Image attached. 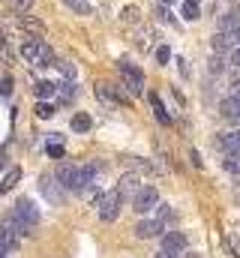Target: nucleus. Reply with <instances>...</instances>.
<instances>
[{
  "label": "nucleus",
  "mask_w": 240,
  "mask_h": 258,
  "mask_svg": "<svg viewBox=\"0 0 240 258\" xmlns=\"http://www.w3.org/2000/svg\"><path fill=\"white\" fill-rule=\"evenodd\" d=\"M12 216L27 228V234H33V231H36V225H39V210L33 207V201H30V198H18V201H15Z\"/></svg>",
  "instance_id": "obj_1"
},
{
  "label": "nucleus",
  "mask_w": 240,
  "mask_h": 258,
  "mask_svg": "<svg viewBox=\"0 0 240 258\" xmlns=\"http://www.w3.org/2000/svg\"><path fill=\"white\" fill-rule=\"evenodd\" d=\"M117 69H120V75H123V84H126V90H129V93H135V96H138V93H144V72H141L138 66L120 60Z\"/></svg>",
  "instance_id": "obj_2"
},
{
  "label": "nucleus",
  "mask_w": 240,
  "mask_h": 258,
  "mask_svg": "<svg viewBox=\"0 0 240 258\" xmlns=\"http://www.w3.org/2000/svg\"><path fill=\"white\" fill-rule=\"evenodd\" d=\"M96 207H99V219H102V222H111V219H117V213H120V195H117V189H114V192L99 195Z\"/></svg>",
  "instance_id": "obj_3"
},
{
  "label": "nucleus",
  "mask_w": 240,
  "mask_h": 258,
  "mask_svg": "<svg viewBox=\"0 0 240 258\" xmlns=\"http://www.w3.org/2000/svg\"><path fill=\"white\" fill-rule=\"evenodd\" d=\"M159 204V192L153 189V186H141L138 192L132 195V207L138 210V213H144V210H153Z\"/></svg>",
  "instance_id": "obj_4"
},
{
  "label": "nucleus",
  "mask_w": 240,
  "mask_h": 258,
  "mask_svg": "<svg viewBox=\"0 0 240 258\" xmlns=\"http://www.w3.org/2000/svg\"><path fill=\"white\" fill-rule=\"evenodd\" d=\"M39 189H42V195H45L51 204H60V201H63V183H60L57 177H51V174H45V177L39 180Z\"/></svg>",
  "instance_id": "obj_5"
},
{
  "label": "nucleus",
  "mask_w": 240,
  "mask_h": 258,
  "mask_svg": "<svg viewBox=\"0 0 240 258\" xmlns=\"http://www.w3.org/2000/svg\"><path fill=\"white\" fill-rule=\"evenodd\" d=\"M141 189V180L135 177V174H123L120 177V183H117V195H120V201H132V195Z\"/></svg>",
  "instance_id": "obj_6"
},
{
  "label": "nucleus",
  "mask_w": 240,
  "mask_h": 258,
  "mask_svg": "<svg viewBox=\"0 0 240 258\" xmlns=\"http://www.w3.org/2000/svg\"><path fill=\"white\" fill-rule=\"evenodd\" d=\"M159 231H165V222H159V219H144V222L135 225V237H141V240L156 237Z\"/></svg>",
  "instance_id": "obj_7"
},
{
  "label": "nucleus",
  "mask_w": 240,
  "mask_h": 258,
  "mask_svg": "<svg viewBox=\"0 0 240 258\" xmlns=\"http://www.w3.org/2000/svg\"><path fill=\"white\" fill-rule=\"evenodd\" d=\"M162 249H168V252H183V249H186V234H183V231H168V234H162Z\"/></svg>",
  "instance_id": "obj_8"
},
{
  "label": "nucleus",
  "mask_w": 240,
  "mask_h": 258,
  "mask_svg": "<svg viewBox=\"0 0 240 258\" xmlns=\"http://www.w3.org/2000/svg\"><path fill=\"white\" fill-rule=\"evenodd\" d=\"M219 114L225 120H240V96H228L219 102Z\"/></svg>",
  "instance_id": "obj_9"
},
{
  "label": "nucleus",
  "mask_w": 240,
  "mask_h": 258,
  "mask_svg": "<svg viewBox=\"0 0 240 258\" xmlns=\"http://www.w3.org/2000/svg\"><path fill=\"white\" fill-rule=\"evenodd\" d=\"M21 27H24L30 36H36V39L45 36V24H42L39 18H33V15H24V18H21Z\"/></svg>",
  "instance_id": "obj_10"
},
{
  "label": "nucleus",
  "mask_w": 240,
  "mask_h": 258,
  "mask_svg": "<svg viewBox=\"0 0 240 258\" xmlns=\"http://www.w3.org/2000/svg\"><path fill=\"white\" fill-rule=\"evenodd\" d=\"M219 147H222L225 153H240V129L237 132H225V135H219Z\"/></svg>",
  "instance_id": "obj_11"
},
{
  "label": "nucleus",
  "mask_w": 240,
  "mask_h": 258,
  "mask_svg": "<svg viewBox=\"0 0 240 258\" xmlns=\"http://www.w3.org/2000/svg\"><path fill=\"white\" fill-rule=\"evenodd\" d=\"M210 45H213V51H216V54H225V51H231V36H228L225 30H219V33L210 39Z\"/></svg>",
  "instance_id": "obj_12"
},
{
  "label": "nucleus",
  "mask_w": 240,
  "mask_h": 258,
  "mask_svg": "<svg viewBox=\"0 0 240 258\" xmlns=\"http://www.w3.org/2000/svg\"><path fill=\"white\" fill-rule=\"evenodd\" d=\"M33 63L36 66H51L54 63V54H51V48H48L45 42H39V54L33 57Z\"/></svg>",
  "instance_id": "obj_13"
},
{
  "label": "nucleus",
  "mask_w": 240,
  "mask_h": 258,
  "mask_svg": "<svg viewBox=\"0 0 240 258\" xmlns=\"http://www.w3.org/2000/svg\"><path fill=\"white\" fill-rule=\"evenodd\" d=\"M90 126H93V120H90V114H84V111H78V114L72 117V129H75V132H87Z\"/></svg>",
  "instance_id": "obj_14"
},
{
  "label": "nucleus",
  "mask_w": 240,
  "mask_h": 258,
  "mask_svg": "<svg viewBox=\"0 0 240 258\" xmlns=\"http://www.w3.org/2000/svg\"><path fill=\"white\" fill-rule=\"evenodd\" d=\"M69 9H75L78 15H93V6H90V0H63Z\"/></svg>",
  "instance_id": "obj_15"
},
{
  "label": "nucleus",
  "mask_w": 240,
  "mask_h": 258,
  "mask_svg": "<svg viewBox=\"0 0 240 258\" xmlns=\"http://www.w3.org/2000/svg\"><path fill=\"white\" fill-rule=\"evenodd\" d=\"M45 150H48V156H51V159H60V156H63V138H60V135H51Z\"/></svg>",
  "instance_id": "obj_16"
},
{
  "label": "nucleus",
  "mask_w": 240,
  "mask_h": 258,
  "mask_svg": "<svg viewBox=\"0 0 240 258\" xmlns=\"http://www.w3.org/2000/svg\"><path fill=\"white\" fill-rule=\"evenodd\" d=\"M222 168H225V171H231V174H240V153H225Z\"/></svg>",
  "instance_id": "obj_17"
},
{
  "label": "nucleus",
  "mask_w": 240,
  "mask_h": 258,
  "mask_svg": "<svg viewBox=\"0 0 240 258\" xmlns=\"http://www.w3.org/2000/svg\"><path fill=\"white\" fill-rule=\"evenodd\" d=\"M18 180H21V168H12V171H9V174H6V180H3V183H0V195L6 192V189H12V186H15V183H18Z\"/></svg>",
  "instance_id": "obj_18"
},
{
  "label": "nucleus",
  "mask_w": 240,
  "mask_h": 258,
  "mask_svg": "<svg viewBox=\"0 0 240 258\" xmlns=\"http://www.w3.org/2000/svg\"><path fill=\"white\" fill-rule=\"evenodd\" d=\"M54 63H57L60 75H63L66 81H72V78H75V63H69V60H54Z\"/></svg>",
  "instance_id": "obj_19"
},
{
  "label": "nucleus",
  "mask_w": 240,
  "mask_h": 258,
  "mask_svg": "<svg viewBox=\"0 0 240 258\" xmlns=\"http://www.w3.org/2000/svg\"><path fill=\"white\" fill-rule=\"evenodd\" d=\"M21 54H24L27 60H33V57L39 54V42H36V39H30V42H24V45H21Z\"/></svg>",
  "instance_id": "obj_20"
},
{
  "label": "nucleus",
  "mask_w": 240,
  "mask_h": 258,
  "mask_svg": "<svg viewBox=\"0 0 240 258\" xmlns=\"http://www.w3.org/2000/svg\"><path fill=\"white\" fill-rule=\"evenodd\" d=\"M33 90H36V96H39V99H45V96H51V93H54V84H51V81H39Z\"/></svg>",
  "instance_id": "obj_21"
},
{
  "label": "nucleus",
  "mask_w": 240,
  "mask_h": 258,
  "mask_svg": "<svg viewBox=\"0 0 240 258\" xmlns=\"http://www.w3.org/2000/svg\"><path fill=\"white\" fill-rule=\"evenodd\" d=\"M36 117H39V120H48V117H54V105H48V102H39V105H36Z\"/></svg>",
  "instance_id": "obj_22"
},
{
  "label": "nucleus",
  "mask_w": 240,
  "mask_h": 258,
  "mask_svg": "<svg viewBox=\"0 0 240 258\" xmlns=\"http://www.w3.org/2000/svg\"><path fill=\"white\" fill-rule=\"evenodd\" d=\"M72 96H75V84H72V81H63V84H60V99L69 102Z\"/></svg>",
  "instance_id": "obj_23"
},
{
  "label": "nucleus",
  "mask_w": 240,
  "mask_h": 258,
  "mask_svg": "<svg viewBox=\"0 0 240 258\" xmlns=\"http://www.w3.org/2000/svg\"><path fill=\"white\" fill-rule=\"evenodd\" d=\"M183 18H186V21H198V18H201V15H198V6H195V3H186V6H183Z\"/></svg>",
  "instance_id": "obj_24"
},
{
  "label": "nucleus",
  "mask_w": 240,
  "mask_h": 258,
  "mask_svg": "<svg viewBox=\"0 0 240 258\" xmlns=\"http://www.w3.org/2000/svg\"><path fill=\"white\" fill-rule=\"evenodd\" d=\"M123 21H126V24H132V21L138 24V9H135V6H126V9H123Z\"/></svg>",
  "instance_id": "obj_25"
},
{
  "label": "nucleus",
  "mask_w": 240,
  "mask_h": 258,
  "mask_svg": "<svg viewBox=\"0 0 240 258\" xmlns=\"http://www.w3.org/2000/svg\"><path fill=\"white\" fill-rule=\"evenodd\" d=\"M171 216H174V213L168 210V204H156V219H159V222H165V219H171Z\"/></svg>",
  "instance_id": "obj_26"
},
{
  "label": "nucleus",
  "mask_w": 240,
  "mask_h": 258,
  "mask_svg": "<svg viewBox=\"0 0 240 258\" xmlns=\"http://www.w3.org/2000/svg\"><path fill=\"white\" fill-rule=\"evenodd\" d=\"M153 54H156V63H165V60H168V57H171V51H168V48H165V45H159V48H156V51H153Z\"/></svg>",
  "instance_id": "obj_27"
},
{
  "label": "nucleus",
  "mask_w": 240,
  "mask_h": 258,
  "mask_svg": "<svg viewBox=\"0 0 240 258\" xmlns=\"http://www.w3.org/2000/svg\"><path fill=\"white\" fill-rule=\"evenodd\" d=\"M234 27H237V18H234V15L228 12V15L222 18V30H234Z\"/></svg>",
  "instance_id": "obj_28"
},
{
  "label": "nucleus",
  "mask_w": 240,
  "mask_h": 258,
  "mask_svg": "<svg viewBox=\"0 0 240 258\" xmlns=\"http://www.w3.org/2000/svg\"><path fill=\"white\" fill-rule=\"evenodd\" d=\"M156 15H159V18H162L165 24H174V18H171V12H168L165 6H162V9H156Z\"/></svg>",
  "instance_id": "obj_29"
},
{
  "label": "nucleus",
  "mask_w": 240,
  "mask_h": 258,
  "mask_svg": "<svg viewBox=\"0 0 240 258\" xmlns=\"http://www.w3.org/2000/svg\"><path fill=\"white\" fill-rule=\"evenodd\" d=\"M0 93H3V96H9V93H12V78H9V75H6V78H3V84H0Z\"/></svg>",
  "instance_id": "obj_30"
},
{
  "label": "nucleus",
  "mask_w": 240,
  "mask_h": 258,
  "mask_svg": "<svg viewBox=\"0 0 240 258\" xmlns=\"http://www.w3.org/2000/svg\"><path fill=\"white\" fill-rule=\"evenodd\" d=\"M207 63H210V72H222V60L219 57H210Z\"/></svg>",
  "instance_id": "obj_31"
},
{
  "label": "nucleus",
  "mask_w": 240,
  "mask_h": 258,
  "mask_svg": "<svg viewBox=\"0 0 240 258\" xmlns=\"http://www.w3.org/2000/svg\"><path fill=\"white\" fill-rule=\"evenodd\" d=\"M99 189H96V186H90V189H87V198H90V201H93V204H96V201H99Z\"/></svg>",
  "instance_id": "obj_32"
},
{
  "label": "nucleus",
  "mask_w": 240,
  "mask_h": 258,
  "mask_svg": "<svg viewBox=\"0 0 240 258\" xmlns=\"http://www.w3.org/2000/svg\"><path fill=\"white\" fill-rule=\"evenodd\" d=\"M189 159H192L195 168H201V156H198V150H189Z\"/></svg>",
  "instance_id": "obj_33"
},
{
  "label": "nucleus",
  "mask_w": 240,
  "mask_h": 258,
  "mask_svg": "<svg viewBox=\"0 0 240 258\" xmlns=\"http://www.w3.org/2000/svg\"><path fill=\"white\" fill-rule=\"evenodd\" d=\"M177 69H180V75H189V63L183 57H177Z\"/></svg>",
  "instance_id": "obj_34"
},
{
  "label": "nucleus",
  "mask_w": 240,
  "mask_h": 258,
  "mask_svg": "<svg viewBox=\"0 0 240 258\" xmlns=\"http://www.w3.org/2000/svg\"><path fill=\"white\" fill-rule=\"evenodd\" d=\"M12 6H15V9H27V6H30V0H12Z\"/></svg>",
  "instance_id": "obj_35"
},
{
  "label": "nucleus",
  "mask_w": 240,
  "mask_h": 258,
  "mask_svg": "<svg viewBox=\"0 0 240 258\" xmlns=\"http://www.w3.org/2000/svg\"><path fill=\"white\" fill-rule=\"evenodd\" d=\"M231 63L240 69V48H234V51H231Z\"/></svg>",
  "instance_id": "obj_36"
},
{
  "label": "nucleus",
  "mask_w": 240,
  "mask_h": 258,
  "mask_svg": "<svg viewBox=\"0 0 240 258\" xmlns=\"http://www.w3.org/2000/svg\"><path fill=\"white\" fill-rule=\"evenodd\" d=\"M180 255H183V252H180ZM180 255H177V252H168V249H162L156 258H180Z\"/></svg>",
  "instance_id": "obj_37"
},
{
  "label": "nucleus",
  "mask_w": 240,
  "mask_h": 258,
  "mask_svg": "<svg viewBox=\"0 0 240 258\" xmlns=\"http://www.w3.org/2000/svg\"><path fill=\"white\" fill-rule=\"evenodd\" d=\"M228 246H234V252H237V258H240V240H234V237H228Z\"/></svg>",
  "instance_id": "obj_38"
},
{
  "label": "nucleus",
  "mask_w": 240,
  "mask_h": 258,
  "mask_svg": "<svg viewBox=\"0 0 240 258\" xmlns=\"http://www.w3.org/2000/svg\"><path fill=\"white\" fill-rule=\"evenodd\" d=\"M231 90H234V96H240V78H234V81H231Z\"/></svg>",
  "instance_id": "obj_39"
},
{
  "label": "nucleus",
  "mask_w": 240,
  "mask_h": 258,
  "mask_svg": "<svg viewBox=\"0 0 240 258\" xmlns=\"http://www.w3.org/2000/svg\"><path fill=\"white\" fill-rule=\"evenodd\" d=\"M0 168H6V153L0 150Z\"/></svg>",
  "instance_id": "obj_40"
},
{
  "label": "nucleus",
  "mask_w": 240,
  "mask_h": 258,
  "mask_svg": "<svg viewBox=\"0 0 240 258\" xmlns=\"http://www.w3.org/2000/svg\"><path fill=\"white\" fill-rule=\"evenodd\" d=\"M231 39H234V42H240V24L234 27V36H231Z\"/></svg>",
  "instance_id": "obj_41"
},
{
  "label": "nucleus",
  "mask_w": 240,
  "mask_h": 258,
  "mask_svg": "<svg viewBox=\"0 0 240 258\" xmlns=\"http://www.w3.org/2000/svg\"><path fill=\"white\" fill-rule=\"evenodd\" d=\"M183 3H195V6H198V0H183Z\"/></svg>",
  "instance_id": "obj_42"
},
{
  "label": "nucleus",
  "mask_w": 240,
  "mask_h": 258,
  "mask_svg": "<svg viewBox=\"0 0 240 258\" xmlns=\"http://www.w3.org/2000/svg\"><path fill=\"white\" fill-rule=\"evenodd\" d=\"M0 258H6V252H0Z\"/></svg>",
  "instance_id": "obj_43"
},
{
  "label": "nucleus",
  "mask_w": 240,
  "mask_h": 258,
  "mask_svg": "<svg viewBox=\"0 0 240 258\" xmlns=\"http://www.w3.org/2000/svg\"><path fill=\"white\" fill-rule=\"evenodd\" d=\"M162 3H171V0H162Z\"/></svg>",
  "instance_id": "obj_44"
}]
</instances>
